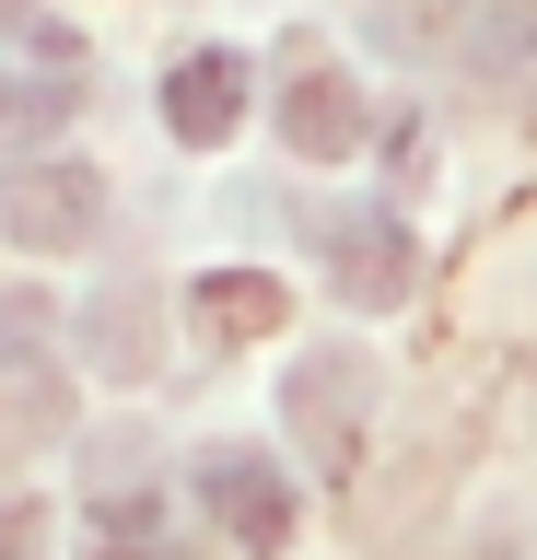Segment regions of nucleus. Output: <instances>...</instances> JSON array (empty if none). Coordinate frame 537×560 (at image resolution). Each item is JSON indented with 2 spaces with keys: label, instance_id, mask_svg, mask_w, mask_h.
Returning <instances> with one entry per match:
<instances>
[{
  "label": "nucleus",
  "instance_id": "obj_1",
  "mask_svg": "<svg viewBox=\"0 0 537 560\" xmlns=\"http://www.w3.org/2000/svg\"><path fill=\"white\" fill-rule=\"evenodd\" d=\"M0 234L24 257H71V245L106 234V175L94 164H59V152H24L0 175Z\"/></svg>",
  "mask_w": 537,
  "mask_h": 560
},
{
  "label": "nucleus",
  "instance_id": "obj_2",
  "mask_svg": "<svg viewBox=\"0 0 537 560\" xmlns=\"http://www.w3.org/2000/svg\"><path fill=\"white\" fill-rule=\"evenodd\" d=\"M281 420H292V444L316 455V467L351 479L362 420H374V362H362V350H304V362L281 374Z\"/></svg>",
  "mask_w": 537,
  "mask_h": 560
},
{
  "label": "nucleus",
  "instance_id": "obj_3",
  "mask_svg": "<svg viewBox=\"0 0 537 560\" xmlns=\"http://www.w3.org/2000/svg\"><path fill=\"white\" fill-rule=\"evenodd\" d=\"M199 502H211V525H222L246 560H281L292 525H304L292 479L269 467V455H246V444H211V455H199Z\"/></svg>",
  "mask_w": 537,
  "mask_h": 560
},
{
  "label": "nucleus",
  "instance_id": "obj_4",
  "mask_svg": "<svg viewBox=\"0 0 537 560\" xmlns=\"http://www.w3.org/2000/svg\"><path fill=\"white\" fill-rule=\"evenodd\" d=\"M327 269H339V304H409L421 292V234L397 222V210H327Z\"/></svg>",
  "mask_w": 537,
  "mask_h": 560
},
{
  "label": "nucleus",
  "instance_id": "obj_5",
  "mask_svg": "<svg viewBox=\"0 0 537 560\" xmlns=\"http://www.w3.org/2000/svg\"><path fill=\"white\" fill-rule=\"evenodd\" d=\"M246 94H257V70L234 59V47H187V59L164 70V129H176L187 152H211V140L246 129Z\"/></svg>",
  "mask_w": 537,
  "mask_h": 560
},
{
  "label": "nucleus",
  "instance_id": "obj_6",
  "mask_svg": "<svg viewBox=\"0 0 537 560\" xmlns=\"http://www.w3.org/2000/svg\"><path fill=\"white\" fill-rule=\"evenodd\" d=\"M59 432H71V362L0 350V467H36Z\"/></svg>",
  "mask_w": 537,
  "mask_h": 560
},
{
  "label": "nucleus",
  "instance_id": "obj_7",
  "mask_svg": "<svg viewBox=\"0 0 537 560\" xmlns=\"http://www.w3.org/2000/svg\"><path fill=\"white\" fill-rule=\"evenodd\" d=\"M444 59L467 82H526L537 70V0H456L444 12Z\"/></svg>",
  "mask_w": 537,
  "mask_h": 560
},
{
  "label": "nucleus",
  "instance_id": "obj_8",
  "mask_svg": "<svg viewBox=\"0 0 537 560\" xmlns=\"http://www.w3.org/2000/svg\"><path fill=\"white\" fill-rule=\"evenodd\" d=\"M281 140L304 152V164H351L362 152V94H351V70H327V59H304L281 82Z\"/></svg>",
  "mask_w": 537,
  "mask_h": 560
},
{
  "label": "nucleus",
  "instance_id": "obj_9",
  "mask_svg": "<svg viewBox=\"0 0 537 560\" xmlns=\"http://www.w3.org/2000/svg\"><path fill=\"white\" fill-rule=\"evenodd\" d=\"M292 315V292L281 280H257V269H211V280H187V327L211 350H246V339H269Z\"/></svg>",
  "mask_w": 537,
  "mask_h": 560
},
{
  "label": "nucleus",
  "instance_id": "obj_10",
  "mask_svg": "<svg viewBox=\"0 0 537 560\" xmlns=\"http://www.w3.org/2000/svg\"><path fill=\"white\" fill-rule=\"evenodd\" d=\"M71 105H82V94H71V70H59V82H24V70H0V140H47Z\"/></svg>",
  "mask_w": 537,
  "mask_h": 560
},
{
  "label": "nucleus",
  "instance_id": "obj_11",
  "mask_svg": "<svg viewBox=\"0 0 537 560\" xmlns=\"http://www.w3.org/2000/svg\"><path fill=\"white\" fill-rule=\"evenodd\" d=\"M36 549H47V502L0 490V560H36Z\"/></svg>",
  "mask_w": 537,
  "mask_h": 560
},
{
  "label": "nucleus",
  "instance_id": "obj_12",
  "mask_svg": "<svg viewBox=\"0 0 537 560\" xmlns=\"http://www.w3.org/2000/svg\"><path fill=\"white\" fill-rule=\"evenodd\" d=\"M106 560H176V549H152V537H106Z\"/></svg>",
  "mask_w": 537,
  "mask_h": 560
}]
</instances>
